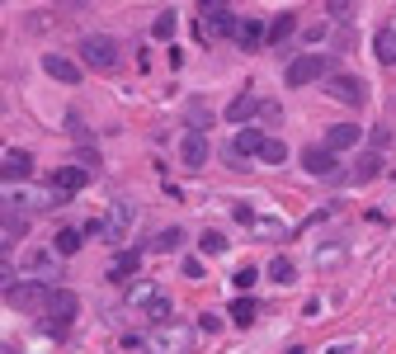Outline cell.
Here are the masks:
<instances>
[{
    "instance_id": "8",
    "label": "cell",
    "mask_w": 396,
    "mask_h": 354,
    "mask_svg": "<svg viewBox=\"0 0 396 354\" xmlns=\"http://www.w3.org/2000/svg\"><path fill=\"white\" fill-rule=\"evenodd\" d=\"M302 165H307V175H317V180H340V161H335V151H326V147H307V151H302Z\"/></svg>"
},
{
    "instance_id": "17",
    "label": "cell",
    "mask_w": 396,
    "mask_h": 354,
    "mask_svg": "<svg viewBox=\"0 0 396 354\" xmlns=\"http://www.w3.org/2000/svg\"><path fill=\"white\" fill-rule=\"evenodd\" d=\"M255 109H260V100L245 90V95H236V100L227 104V118H232V123H250V118H255Z\"/></svg>"
},
{
    "instance_id": "20",
    "label": "cell",
    "mask_w": 396,
    "mask_h": 354,
    "mask_svg": "<svg viewBox=\"0 0 396 354\" xmlns=\"http://www.w3.org/2000/svg\"><path fill=\"white\" fill-rule=\"evenodd\" d=\"M377 175H382V156H377V151H368V156H359V165H354V175H349V180L368 185V180H377Z\"/></svg>"
},
{
    "instance_id": "11",
    "label": "cell",
    "mask_w": 396,
    "mask_h": 354,
    "mask_svg": "<svg viewBox=\"0 0 396 354\" xmlns=\"http://www.w3.org/2000/svg\"><path fill=\"white\" fill-rule=\"evenodd\" d=\"M232 38H236L245 53H260V48H264V24L245 15V19H236V24H232Z\"/></svg>"
},
{
    "instance_id": "32",
    "label": "cell",
    "mask_w": 396,
    "mask_h": 354,
    "mask_svg": "<svg viewBox=\"0 0 396 354\" xmlns=\"http://www.w3.org/2000/svg\"><path fill=\"white\" fill-rule=\"evenodd\" d=\"M15 283H19V270H15L10 260H0V293H10Z\"/></svg>"
},
{
    "instance_id": "21",
    "label": "cell",
    "mask_w": 396,
    "mask_h": 354,
    "mask_svg": "<svg viewBox=\"0 0 396 354\" xmlns=\"http://www.w3.org/2000/svg\"><path fill=\"white\" fill-rule=\"evenodd\" d=\"M255 156H260V161H269V165H283V161H288V147H283L279 137H264Z\"/></svg>"
},
{
    "instance_id": "27",
    "label": "cell",
    "mask_w": 396,
    "mask_h": 354,
    "mask_svg": "<svg viewBox=\"0 0 396 354\" xmlns=\"http://www.w3.org/2000/svg\"><path fill=\"white\" fill-rule=\"evenodd\" d=\"M227 236H222V232H203V236H198V250H203V255H227Z\"/></svg>"
},
{
    "instance_id": "26",
    "label": "cell",
    "mask_w": 396,
    "mask_h": 354,
    "mask_svg": "<svg viewBox=\"0 0 396 354\" xmlns=\"http://www.w3.org/2000/svg\"><path fill=\"white\" fill-rule=\"evenodd\" d=\"M269 279H274V283H292V279H297V265H292L288 255H279V260L269 265Z\"/></svg>"
},
{
    "instance_id": "14",
    "label": "cell",
    "mask_w": 396,
    "mask_h": 354,
    "mask_svg": "<svg viewBox=\"0 0 396 354\" xmlns=\"http://www.w3.org/2000/svg\"><path fill=\"white\" fill-rule=\"evenodd\" d=\"M85 180H90V170H85V165H62V170H53V189H62V194L85 189Z\"/></svg>"
},
{
    "instance_id": "30",
    "label": "cell",
    "mask_w": 396,
    "mask_h": 354,
    "mask_svg": "<svg viewBox=\"0 0 396 354\" xmlns=\"http://www.w3.org/2000/svg\"><path fill=\"white\" fill-rule=\"evenodd\" d=\"M232 283H236L241 293H250V288H255V283H260V270H255V265H241V270L232 274Z\"/></svg>"
},
{
    "instance_id": "10",
    "label": "cell",
    "mask_w": 396,
    "mask_h": 354,
    "mask_svg": "<svg viewBox=\"0 0 396 354\" xmlns=\"http://www.w3.org/2000/svg\"><path fill=\"white\" fill-rule=\"evenodd\" d=\"M180 161H185V170H203L208 165V133H189L180 147Z\"/></svg>"
},
{
    "instance_id": "15",
    "label": "cell",
    "mask_w": 396,
    "mask_h": 354,
    "mask_svg": "<svg viewBox=\"0 0 396 354\" xmlns=\"http://www.w3.org/2000/svg\"><path fill=\"white\" fill-rule=\"evenodd\" d=\"M349 147H359V128H354V123L326 128V151H349Z\"/></svg>"
},
{
    "instance_id": "25",
    "label": "cell",
    "mask_w": 396,
    "mask_h": 354,
    "mask_svg": "<svg viewBox=\"0 0 396 354\" xmlns=\"http://www.w3.org/2000/svg\"><path fill=\"white\" fill-rule=\"evenodd\" d=\"M175 28H180V15H175V10H160L151 33H156V38H175Z\"/></svg>"
},
{
    "instance_id": "19",
    "label": "cell",
    "mask_w": 396,
    "mask_h": 354,
    "mask_svg": "<svg viewBox=\"0 0 396 354\" xmlns=\"http://www.w3.org/2000/svg\"><path fill=\"white\" fill-rule=\"evenodd\" d=\"M137 265H142V255H137V250H123V255L109 265V279H113V283H128V274H137Z\"/></svg>"
},
{
    "instance_id": "31",
    "label": "cell",
    "mask_w": 396,
    "mask_h": 354,
    "mask_svg": "<svg viewBox=\"0 0 396 354\" xmlns=\"http://www.w3.org/2000/svg\"><path fill=\"white\" fill-rule=\"evenodd\" d=\"M189 123H194L189 133H203V123H212V113L203 109V100H194V104H189Z\"/></svg>"
},
{
    "instance_id": "34",
    "label": "cell",
    "mask_w": 396,
    "mask_h": 354,
    "mask_svg": "<svg viewBox=\"0 0 396 354\" xmlns=\"http://www.w3.org/2000/svg\"><path fill=\"white\" fill-rule=\"evenodd\" d=\"M57 5H62V10H76V15L80 10H90V0H57Z\"/></svg>"
},
{
    "instance_id": "1",
    "label": "cell",
    "mask_w": 396,
    "mask_h": 354,
    "mask_svg": "<svg viewBox=\"0 0 396 354\" xmlns=\"http://www.w3.org/2000/svg\"><path fill=\"white\" fill-rule=\"evenodd\" d=\"M132 222H137V208L118 198V203H109V213H104V218H90V222H85V232H80V236H90V241H109V245H118V241H128Z\"/></svg>"
},
{
    "instance_id": "24",
    "label": "cell",
    "mask_w": 396,
    "mask_h": 354,
    "mask_svg": "<svg viewBox=\"0 0 396 354\" xmlns=\"http://www.w3.org/2000/svg\"><path fill=\"white\" fill-rule=\"evenodd\" d=\"M292 33H297V15H279L264 38H269V43H283V38H292Z\"/></svg>"
},
{
    "instance_id": "16",
    "label": "cell",
    "mask_w": 396,
    "mask_h": 354,
    "mask_svg": "<svg viewBox=\"0 0 396 354\" xmlns=\"http://www.w3.org/2000/svg\"><path fill=\"white\" fill-rule=\"evenodd\" d=\"M28 175H33V156L28 151H10L0 161V180H28Z\"/></svg>"
},
{
    "instance_id": "6",
    "label": "cell",
    "mask_w": 396,
    "mask_h": 354,
    "mask_svg": "<svg viewBox=\"0 0 396 354\" xmlns=\"http://www.w3.org/2000/svg\"><path fill=\"white\" fill-rule=\"evenodd\" d=\"M198 15H203V24H198L203 38H227L232 24H236V15H232L222 0H203V5H198Z\"/></svg>"
},
{
    "instance_id": "4",
    "label": "cell",
    "mask_w": 396,
    "mask_h": 354,
    "mask_svg": "<svg viewBox=\"0 0 396 354\" xmlns=\"http://www.w3.org/2000/svg\"><path fill=\"white\" fill-rule=\"evenodd\" d=\"M48 298H53V288H48V283H38V279H19V283L10 288V307H15V312H24V317H43Z\"/></svg>"
},
{
    "instance_id": "3",
    "label": "cell",
    "mask_w": 396,
    "mask_h": 354,
    "mask_svg": "<svg viewBox=\"0 0 396 354\" xmlns=\"http://www.w3.org/2000/svg\"><path fill=\"white\" fill-rule=\"evenodd\" d=\"M76 312H80V298H76V293H71V288H53V298H48V307H43L48 330H53V335H66L71 322H76Z\"/></svg>"
},
{
    "instance_id": "13",
    "label": "cell",
    "mask_w": 396,
    "mask_h": 354,
    "mask_svg": "<svg viewBox=\"0 0 396 354\" xmlns=\"http://www.w3.org/2000/svg\"><path fill=\"white\" fill-rule=\"evenodd\" d=\"M0 227L19 241V236H28V227H33V218H28L24 208H15V203H0Z\"/></svg>"
},
{
    "instance_id": "2",
    "label": "cell",
    "mask_w": 396,
    "mask_h": 354,
    "mask_svg": "<svg viewBox=\"0 0 396 354\" xmlns=\"http://www.w3.org/2000/svg\"><path fill=\"white\" fill-rule=\"evenodd\" d=\"M80 62H85L90 71L109 76V71L123 66V48H118V38H109V33H85V38H80Z\"/></svg>"
},
{
    "instance_id": "22",
    "label": "cell",
    "mask_w": 396,
    "mask_h": 354,
    "mask_svg": "<svg viewBox=\"0 0 396 354\" xmlns=\"http://www.w3.org/2000/svg\"><path fill=\"white\" fill-rule=\"evenodd\" d=\"M255 317H260V302L255 298H236L232 302V322H236V326H250Z\"/></svg>"
},
{
    "instance_id": "23",
    "label": "cell",
    "mask_w": 396,
    "mask_h": 354,
    "mask_svg": "<svg viewBox=\"0 0 396 354\" xmlns=\"http://www.w3.org/2000/svg\"><path fill=\"white\" fill-rule=\"evenodd\" d=\"M80 245H85V236H80L76 227H66V232H57V245H53V255H76Z\"/></svg>"
},
{
    "instance_id": "33",
    "label": "cell",
    "mask_w": 396,
    "mask_h": 354,
    "mask_svg": "<svg viewBox=\"0 0 396 354\" xmlns=\"http://www.w3.org/2000/svg\"><path fill=\"white\" fill-rule=\"evenodd\" d=\"M255 113H260L264 123H279V118H283V109H279L274 100H264V104H260V109H255Z\"/></svg>"
},
{
    "instance_id": "7",
    "label": "cell",
    "mask_w": 396,
    "mask_h": 354,
    "mask_svg": "<svg viewBox=\"0 0 396 354\" xmlns=\"http://www.w3.org/2000/svg\"><path fill=\"white\" fill-rule=\"evenodd\" d=\"M326 95H330V100H340V104H354V109H359V104L368 100V85L359 81V76H330V81H326Z\"/></svg>"
},
{
    "instance_id": "18",
    "label": "cell",
    "mask_w": 396,
    "mask_h": 354,
    "mask_svg": "<svg viewBox=\"0 0 396 354\" xmlns=\"http://www.w3.org/2000/svg\"><path fill=\"white\" fill-rule=\"evenodd\" d=\"M373 53H377V62H382V66H396V28H377Z\"/></svg>"
},
{
    "instance_id": "36",
    "label": "cell",
    "mask_w": 396,
    "mask_h": 354,
    "mask_svg": "<svg viewBox=\"0 0 396 354\" xmlns=\"http://www.w3.org/2000/svg\"><path fill=\"white\" fill-rule=\"evenodd\" d=\"M335 354H344V350H335Z\"/></svg>"
},
{
    "instance_id": "9",
    "label": "cell",
    "mask_w": 396,
    "mask_h": 354,
    "mask_svg": "<svg viewBox=\"0 0 396 354\" xmlns=\"http://www.w3.org/2000/svg\"><path fill=\"white\" fill-rule=\"evenodd\" d=\"M43 71H48L53 81H62V85H80V62H71V57H62V53L43 57Z\"/></svg>"
},
{
    "instance_id": "35",
    "label": "cell",
    "mask_w": 396,
    "mask_h": 354,
    "mask_svg": "<svg viewBox=\"0 0 396 354\" xmlns=\"http://www.w3.org/2000/svg\"><path fill=\"white\" fill-rule=\"evenodd\" d=\"M0 354H15V350H10V345H0Z\"/></svg>"
},
{
    "instance_id": "28",
    "label": "cell",
    "mask_w": 396,
    "mask_h": 354,
    "mask_svg": "<svg viewBox=\"0 0 396 354\" xmlns=\"http://www.w3.org/2000/svg\"><path fill=\"white\" fill-rule=\"evenodd\" d=\"M180 241H185V232H180V227H165V232H156L151 250H180Z\"/></svg>"
},
{
    "instance_id": "29",
    "label": "cell",
    "mask_w": 396,
    "mask_h": 354,
    "mask_svg": "<svg viewBox=\"0 0 396 354\" xmlns=\"http://www.w3.org/2000/svg\"><path fill=\"white\" fill-rule=\"evenodd\" d=\"M53 260H57L53 250H38V245H33V250H24V260H19V265H24V270H48Z\"/></svg>"
},
{
    "instance_id": "12",
    "label": "cell",
    "mask_w": 396,
    "mask_h": 354,
    "mask_svg": "<svg viewBox=\"0 0 396 354\" xmlns=\"http://www.w3.org/2000/svg\"><path fill=\"white\" fill-rule=\"evenodd\" d=\"M260 142H264V133L255 128V123H241L236 142H232V161H245V156H255V151H260Z\"/></svg>"
},
{
    "instance_id": "5",
    "label": "cell",
    "mask_w": 396,
    "mask_h": 354,
    "mask_svg": "<svg viewBox=\"0 0 396 354\" xmlns=\"http://www.w3.org/2000/svg\"><path fill=\"white\" fill-rule=\"evenodd\" d=\"M321 76H330V57H326V53H302V57H292V62H288V85H292V90L321 81Z\"/></svg>"
}]
</instances>
